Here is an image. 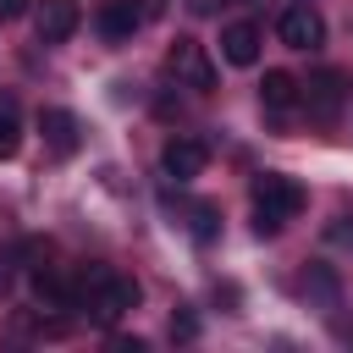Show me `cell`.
Instances as JSON below:
<instances>
[{"instance_id": "cell-16", "label": "cell", "mask_w": 353, "mask_h": 353, "mask_svg": "<svg viewBox=\"0 0 353 353\" xmlns=\"http://www.w3.org/2000/svg\"><path fill=\"white\" fill-rule=\"evenodd\" d=\"M325 237H331L336 248H353V215H336V221L325 226Z\"/></svg>"}, {"instance_id": "cell-21", "label": "cell", "mask_w": 353, "mask_h": 353, "mask_svg": "<svg viewBox=\"0 0 353 353\" xmlns=\"http://www.w3.org/2000/svg\"><path fill=\"white\" fill-rule=\"evenodd\" d=\"M215 6H232V0H188V11H193V17H210Z\"/></svg>"}, {"instance_id": "cell-20", "label": "cell", "mask_w": 353, "mask_h": 353, "mask_svg": "<svg viewBox=\"0 0 353 353\" xmlns=\"http://www.w3.org/2000/svg\"><path fill=\"white\" fill-rule=\"evenodd\" d=\"M165 6H171V0H138V11H143V22H154V17H165Z\"/></svg>"}, {"instance_id": "cell-2", "label": "cell", "mask_w": 353, "mask_h": 353, "mask_svg": "<svg viewBox=\"0 0 353 353\" xmlns=\"http://www.w3.org/2000/svg\"><path fill=\"white\" fill-rule=\"evenodd\" d=\"M298 210H303V182L281 176V171H265L254 182V232L259 237H276Z\"/></svg>"}, {"instance_id": "cell-1", "label": "cell", "mask_w": 353, "mask_h": 353, "mask_svg": "<svg viewBox=\"0 0 353 353\" xmlns=\"http://www.w3.org/2000/svg\"><path fill=\"white\" fill-rule=\"evenodd\" d=\"M77 314H88L94 325H116L121 314H132L138 309V298H143V287L132 281V276H116L110 265H83L77 270Z\"/></svg>"}, {"instance_id": "cell-22", "label": "cell", "mask_w": 353, "mask_h": 353, "mask_svg": "<svg viewBox=\"0 0 353 353\" xmlns=\"http://www.w3.org/2000/svg\"><path fill=\"white\" fill-rule=\"evenodd\" d=\"M232 6H237V0H232Z\"/></svg>"}, {"instance_id": "cell-12", "label": "cell", "mask_w": 353, "mask_h": 353, "mask_svg": "<svg viewBox=\"0 0 353 353\" xmlns=\"http://www.w3.org/2000/svg\"><path fill=\"white\" fill-rule=\"evenodd\" d=\"M303 287H309V298H314V303H325V309H336V303H342V281H336V270H331V265H309Z\"/></svg>"}, {"instance_id": "cell-19", "label": "cell", "mask_w": 353, "mask_h": 353, "mask_svg": "<svg viewBox=\"0 0 353 353\" xmlns=\"http://www.w3.org/2000/svg\"><path fill=\"white\" fill-rule=\"evenodd\" d=\"M116 353H143V336H110Z\"/></svg>"}, {"instance_id": "cell-6", "label": "cell", "mask_w": 353, "mask_h": 353, "mask_svg": "<svg viewBox=\"0 0 353 353\" xmlns=\"http://www.w3.org/2000/svg\"><path fill=\"white\" fill-rule=\"evenodd\" d=\"M204 165H210V143L204 138H165V149H160V171L171 176V182H193V176H204Z\"/></svg>"}, {"instance_id": "cell-18", "label": "cell", "mask_w": 353, "mask_h": 353, "mask_svg": "<svg viewBox=\"0 0 353 353\" xmlns=\"http://www.w3.org/2000/svg\"><path fill=\"white\" fill-rule=\"evenodd\" d=\"M17 17H28V0H0V22H17Z\"/></svg>"}, {"instance_id": "cell-15", "label": "cell", "mask_w": 353, "mask_h": 353, "mask_svg": "<svg viewBox=\"0 0 353 353\" xmlns=\"http://www.w3.org/2000/svg\"><path fill=\"white\" fill-rule=\"evenodd\" d=\"M171 336H176V342H193V336H199V314H193V309H176V314H171Z\"/></svg>"}, {"instance_id": "cell-17", "label": "cell", "mask_w": 353, "mask_h": 353, "mask_svg": "<svg viewBox=\"0 0 353 353\" xmlns=\"http://www.w3.org/2000/svg\"><path fill=\"white\" fill-rule=\"evenodd\" d=\"M17 254H22V248H0V292H6V281H11V265H17Z\"/></svg>"}, {"instance_id": "cell-7", "label": "cell", "mask_w": 353, "mask_h": 353, "mask_svg": "<svg viewBox=\"0 0 353 353\" xmlns=\"http://www.w3.org/2000/svg\"><path fill=\"white\" fill-rule=\"evenodd\" d=\"M33 22H39V44H66L83 22V6L77 0H39Z\"/></svg>"}, {"instance_id": "cell-11", "label": "cell", "mask_w": 353, "mask_h": 353, "mask_svg": "<svg viewBox=\"0 0 353 353\" xmlns=\"http://www.w3.org/2000/svg\"><path fill=\"white\" fill-rule=\"evenodd\" d=\"M259 105L281 116V110H292V105H303V83H298L292 72H281V66H270V72H265V83H259Z\"/></svg>"}, {"instance_id": "cell-5", "label": "cell", "mask_w": 353, "mask_h": 353, "mask_svg": "<svg viewBox=\"0 0 353 353\" xmlns=\"http://www.w3.org/2000/svg\"><path fill=\"white\" fill-rule=\"evenodd\" d=\"M276 39H281L287 50H320V44H325V17H320L309 0H298V6H287V11L276 17Z\"/></svg>"}, {"instance_id": "cell-13", "label": "cell", "mask_w": 353, "mask_h": 353, "mask_svg": "<svg viewBox=\"0 0 353 353\" xmlns=\"http://www.w3.org/2000/svg\"><path fill=\"white\" fill-rule=\"evenodd\" d=\"M17 149H22V121L11 105H0V160H11Z\"/></svg>"}, {"instance_id": "cell-14", "label": "cell", "mask_w": 353, "mask_h": 353, "mask_svg": "<svg viewBox=\"0 0 353 353\" xmlns=\"http://www.w3.org/2000/svg\"><path fill=\"white\" fill-rule=\"evenodd\" d=\"M215 232H221V210L215 204H193V237L199 243H215Z\"/></svg>"}, {"instance_id": "cell-3", "label": "cell", "mask_w": 353, "mask_h": 353, "mask_svg": "<svg viewBox=\"0 0 353 353\" xmlns=\"http://www.w3.org/2000/svg\"><path fill=\"white\" fill-rule=\"evenodd\" d=\"M165 66H171V77H176L182 88H193V94H210V88H215V61H210V50H204L199 39H176V44L165 50Z\"/></svg>"}, {"instance_id": "cell-10", "label": "cell", "mask_w": 353, "mask_h": 353, "mask_svg": "<svg viewBox=\"0 0 353 353\" xmlns=\"http://www.w3.org/2000/svg\"><path fill=\"white\" fill-rule=\"evenodd\" d=\"M39 132H44V143H50V154H77V143H83V127H77V116L72 110H61V105H50V110H39Z\"/></svg>"}, {"instance_id": "cell-4", "label": "cell", "mask_w": 353, "mask_h": 353, "mask_svg": "<svg viewBox=\"0 0 353 353\" xmlns=\"http://www.w3.org/2000/svg\"><path fill=\"white\" fill-rule=\"evenodd\" d=\"M347 72L342 66H320V72H309V83H303V105H309V116L314 121H336L342 116V105H347Z\"/></svg>"}, {"instance_id": "cell-8", "label": "cell", "mask_w": 353, "mask_h": 353, "mask_svg": "<svg viewBox=\"0 0 353 353\" xmlns=\"http://www.w3.org/2000/svg\"><path fill=\"white\" fill-rule=\"evenodd\" d=\"M94 28H99L110 44H127V39L143 28V11H138V0H99V11H94Z\"/></svg>"}, {"instance_id": "cell-9", "label": "cell", "mask_w": 353, "mask_h": 353, "mask_svg": "<svg viewBox=\"0 0 353 353\" xmlns=\"http://www.w3.org/2000/svg\"><path fill=\"white\" fill-rule=\"evenodd\" d=\"M259 44H265L259 22H226L221 28V61L226 66H254L259 61Z\"/></svg>"}]
</instances>
